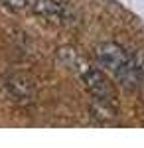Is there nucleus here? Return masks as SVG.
Segmentation results:
<instances>
[{
    "mask_svg": "<svg viewBox=\"0 0 144 148\" xmlns=\"http://www.w3.org/2000/svg\"><path fill=\"white\" fill-rule=\"evenodd\" d=\"M6 8H10V10H24V8H28V6H32L34 0H0Z\"/></svg>",
    "mask_w": 144,
    "mask_h": 148,
    "instance_id": "nucleus-5",
    "label": "nucleus"
},
{
    "mask_svg": "<svg viewBox=\"0 0 144 148\" xmlns=\"http://www.w3.org/2000/svg\"><path fill=\"white\" fill-rule=\"evenodd\" d=\"M77 73L93 101L95 111L101 114H107V116L117 113V93H115V87L109 81V77L101 69L91 67L87 61H81V59H79Z\"/></svg>",
    "mask_w": 144,
    "mask_h": 148,
    "instance_id": "nucleus-2",
    "label": "nucleus"
},
{
    "mask_svg": "<svg viewBox=\"0 0 144 148\" xmlns=\"http://www.w3.org/2000/svg\"><path fill=\"white\" fill-rule=\"evenodd\" d=\"M95 57H97V63L101 67L109 71L126 89H134L144 75V65L140 57L136 53L126 51L119 44H112V42L101 44L95 49Z\"/></svg>",
    "mask_w": 144,
    "mask_h": 148,
    "instance_id": "nucleus-1",
    "label": "nucleus"
},
{
    "mask_svg": "<svg viewBox=\"0 0 144 148\" xmlns=\"http://www.w3.org/2000/svg\"><path fill=\"white\" fill-rule=\"evenodd\" d=\"M32 10L42 16L49 22H57V24H67L73 18L71 8L59 2V0H34L32 2Z\"/></svg>",
    "mask_w": 144,
    "mask_h": 148,
    "instance_id": "nucleus-3",
    "label": "nucleus"
},
{
    "mask_svg": "<svg viewBox=\"0 0 144 148\" xmlns=\"http://www.w3.org/2000/svg\"><path fill=\"white\" fill-rule=\"evenodd\" d=\"M8 87H10V93L18 99H30L32 97V81L22 77V75H14L8 81Z\"/></svg>",
    "mask_w": 144,
    "mask_h": 148,
    "instance_id": "nucleus-4",
    "label": "nucleus"
}]
</instances>
